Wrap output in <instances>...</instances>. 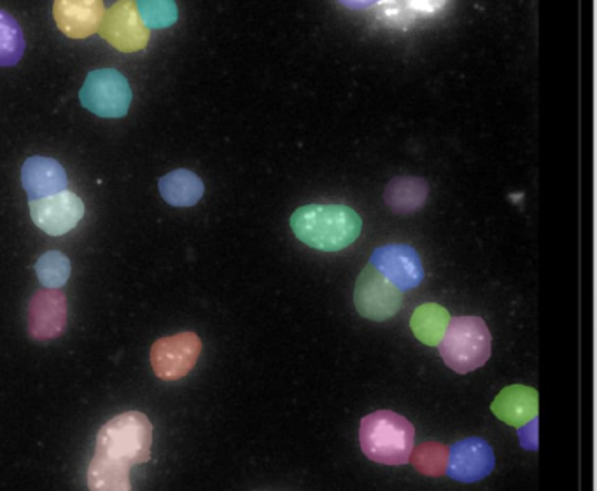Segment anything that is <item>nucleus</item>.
<instances>
[{
	"label": "nucleus",
	"instance_id": "nucleus-3",
	"mask_svg": "<svg viewBox=\"0 0 597 491\" xmlns=\"http://www.w3.org/2000/svg\"><path fill=\"white\" fill-rule=\"evenodd\" d=\"M153 444V426L150 418L139 411L118 415L100 429L95 454L121 463L139 466L150 460Z\"/></svg>",
	"mask_w": 597,
	"mask_h": 491
},
{
	"label": "nucleus",
	"instance_id": "nucleus-22",
	"mask_svg": "<svg viewBox=\"0 0 597 491\" xmlns=\"http://www.w3.org/2000/svg\"><path fill=\"white\" fill-rule=\"evenodd\" d=\"M408 462L424 475H444L447 472L448 448L442 442L427 441L412 450Z\"/></svg>",
	"mask_w": 597,
	"mask_h": 491
},
{
	"label": "nucleus",
	"instance_id": "nucleus-10",
	"mask_svg": "<svg viewBox=\"0 0 597 491\" xmlns=\"http://www.w3.org/2000/svg\"><path fill=\"white\" fill-rule=\"evenodd\" d=\"M370 265L399 290L415 289L424 280L423 260L408 245L378 247L372 254Z\"/></svg>",
	"mask_w": 597,
	"mask_h": 491
},
{
	"label": "nucleus",
	"instance_id": "nucleus-19",
	"mask_svg": "<svg viewBox=\"0 0 597 491\" xmlns=\"http://www.w3.org/2000/svg\"><path fill=\"white\" fill-rule=\"evenodd\" d=\"M451 323V315L444 306L426 303L412 315L411 327L415 338L427 347H438Z\"/></svg>",
	"mask_w": 597,
	"mask_h": 491
},
{
	"label": "nucleus",
	"instance_id": "nucleus-14",
	"mask_svg": "<svg viewBox=\"0 0 597 491\" xmlns=\"http://www.w3.org/2000/svg\"><path fill=\"white\" fill-rule=\"evenodd\" d=\"M451 0H387L375 6V20L394 30H408L444 13Z\"/></svg>",
	"mask_w": 597,
	"mask_h": 491
},
{
	"label": "nucleus",
	"instance_id": "nucleus-6",
	"mask_svg": "<svg viewBox=\"0 0 597 491\" xmlns=\"http://www.w3.org/2000/svg\"><path fill=\"white\" fill-rule=\"evenodd\" d=\"M354 305L362 317L382 323L398 314L403 294L387 278L382 277L374 266L368 265L357 278Z\"/></svg>",
	"mask_w": 597,
	"mask_h": 491
},
{
	"label": "nucleus",
	"instance_id": "nucleus-16",
	"mask_svg": "<svg viewBox=\"0 0 597 491\" xmlns=\"http://www.w3.org/2000/svg\"><path fill=\"white\" fill-rule=\"evenodd\" d=\"M493 413L515 429L529 426L538 418V392L524 385L503 388L494 399Z\"/></svg>",
	"mask_w": 597,
	"mask_h": 491
},
{
	"label": "nucleus",
	"instance_id": "nucleus-5",
	"mask_svg": "<svg viewBox=\"0 0 597 491\" xmlns=\"http://www.w3.org/2000/svg\"><path fill=\"white\" fill-rule=\"evenodd\" d=\"M79 100L84 109L99 117L120 120L129 114L132 104V90L129 81L114 69H100L88 74Z\"/></svg>",
	"mask_w": 597,
	"mask_h": 491
},
{
	"label": "nucleus",
	"instance_id": "nucleus-18",
	"mask_svg": "<svg viewBox=\"0 0 597 491\" xmlns=\"http://www.w3.org/2000/svg\"><path fill=\"white\" fill-rule=\"evenodd\" d=\"M429 196V186L421 177H394L387 184L384 200L396 214H414L421 211Z\"/></svg>",
	"mask_w": 597,
	"mask_h": 491
},
{
	"label": "nucleus",
	"instance_id": "nucleus-24",
	"mask_svg": "<svg viewBox=\"0 0 597 491\" xmlns=\"http://www.w3.org/2000/svg\"><path fill=\"white\" fill-rule=\"evenodd\" d=\"M139 17L148 29H169L179 18L174 0H135Z\"/></svg>",
	"mask_w": 597,
	"mask_h": 491
},
{
	"label": "nucleus",
	"instance_id": "nucleus-7",
	"mask_svg": "<svg viewBox=\"0 0 597 491\" xmlns=\"http://www.w3.org/2000/svg\"><path fill=\"white\" fill-rule=\"evenodd\" d=\"M202 351V341L195 333H179L158 339L151 348L154 375L165 381L181 380L195 368Z\"/></svg>",
	"mask_w": 597,
	"mask_h": 491
},
{
	"label": "nucleus",
	"instance_id": "nucleus-1",
	"mask_svg": "<svg viewBox=\"0 0 597 491\" xmlns=\"http://www.w3.org/2000/svg\"><path fill=\"white\" fill-rule=\"evenodd\" d=\"M291 229L308 247L323 253H338L362 235L363 221L345 205L312 203L291 215Z\"/></svg>",
	"mask_w": 597,
	"mask_h": 491
},
{
	"label": "nucleus",
	"instance_id": "nucleus-25",
	"mask_svg": "<svg viewBox=\"0 0 597 491\" xmlns=\"http://www.w3.org/2000/svg\"><path fill=\"white\" fill-rule=\"evenodd\" d=\"M344 8L353 9V11H362V9H372L375 6L384 4L387 0H338Z\"/></svg>",
	"mask_w": 597,
	"mask_h": 491
},
{
	"label": "nucleus",
	"instance_id": "nucleus-8",
	"mask_svg": "<svg viewBox=\"0 0 597 491\" xmlns=\"http://www.w3.org/2000/svg\"><path fill=\"white\" fill-rule=\"evenodd\" d=\"M100 35L121 53H138L150 42V29L139 17L135 0H120L102 18Z\"/></svg>",
	"mask_w": 597,
	"mask_h": 491
},
{
	"label": "nucleus",
	"instance_id": "nucleus-12",
	"mask_svg": "<svg viewBox=\"0 0 597 491\" xmlns=\"http://www.w3.org/2000/svg\"><path fill=\"white\" fill-rule=\"evenodd\" d=\"M67 326V298L62 290H41L30 299L29 335L38 341L59 338Z\"/></svg>",
	"mask_w": 597,
	"mask_h": 491
},
{
	"label": "nucleus",
	"instance_id": "nucleus-9",
	"mask_svg": "<svg viewBox=\"0 0 597 491\" xmlns=\"http://www.w3.org/2000/svg\"><path fill=\"white\" fill-rule=\"evenodd\" d=\"M84 203L71 191L30 202L32 223L50 236H63L83 219Z\"/></svg>",
	"mask_w": 597,
	"mask_h": 491
},
{
	"label": "nucleus",
	"instance_id": "nucleus-4",
	"mask_svg": "<svg viewBox=\"0 0 597 491\" xmlns=\"http://www.w3.org/2000/svg\"><path fill=\"white\" fill-rule=\"evenodd\" d=\"M489 327L480 317L454 318L448 323L444 338L438 342L442 359L459 375L482 368L490 357Z\"/></svg>",
	"mask_w": 597,
	"mask_h": 491
},
{
	"label": "nucleus",
	"instance_id": "nucleus-11",
	"mask_svg": "<svg viewBox=\"0 0 597 491\" xmlns=\"http://www.w3.org/2000/svg\"><path fill=\"white\" fill-rule=\"evenodd\" d=\"M496 459L489 442L480 438L459 441L448 450L447 472L445 474L459 483H477L494 471Z\"/></svg>",
	"mask_w": 597,
	"mask_h": 491
},
{
	"label": "nucleus",
	"instance_id": "nucleus-23",
	"mask_svg": "<svg viewBox=\"0 0 597 491\" xmlns=\"http://www.w3.org/2000/svg\"><path fill=\"white\" fill-rule=\"evenodd\" d=\"M71 272L69 257L63 256L62 253H57V250L42 254L39 257L38 265H36L39 282L48 289H59V287L65 285L69 277H71Z\"/></svg>",
	"mask_w": 597,
	"mask_h": 491
},
{
	"label": "nucleus",
	"instance_id": "nucleus-17",
	"mask_svg": "<svg viewBox=\"0 0 597 491\" xmlns=\"http://www.w3.org/2000/svg\"><path fill=\"white\" fill-rule=\"evenodd\" d=\"M160 194L172 207H193L204 196V182L190 170H174L158 182Z\"/></svg>",
	"mask_w": 597,
	"mask_h": 491
},
{
	"label": "nucleus",
	"instance_id": "nucleus-15",
	"mask_svg": "<svg viewBox=\"0 0 597 491\" xmlns=\"http://www.w3.org/2000/svg\"><path fill=\"white\" fill-rule=\"evenodd\" d=\"M21 182L32 200L48 198L67 190V174L63 166L51 157L33 156L21 168Z\"/></svg>",
	"mask_w": 597,
	"mask_h": 491
},
{
	"label": "nucleus",
	"instance_id": "nucleus-2",
	"mask_svg": "<svg viewBox=\"0 0 597 491\" xmlns=\"http://www.w3.org/2000/svg\"><path fill=\"white\" fill-rule=\"evenodd\" d=\"M415 429L407 418L393 411H377L363 418L360 442L370 460L384 466L408 463L414 450Z\"/></svg>",
	"mask_w": 597,
	"mask_h": 491
},
{
	"label": "nucleus",
	"instance_id": "nucleus-21",
	"mask_svg": "<svg viewBox=\"0 0 597 491\" xmlns=\"http://www.w3.org/2000/svg\"><path fill=\"white\" fill-rule=\"evenodd\" d=\"M26 53V38L20 23L0 9V67H13Z\"/></svg>",
	"mask_w": 597,
	"mask_h": 491
},
{
	"label": "nucleus",
	"instance_id": "nucleus-13",
	"mask_svg": "<svg viewBox=\"0 0 597 491\" xmlns=\"http://www.w3.org/2000/svg\"><path fill=\"white\" fill-rule=\"evenodd\" d=\"M53 17L67 38L87 39L102 25L104 0H54Z\"/></svg>",
	"mask_w": 597,
	"mask_h": 491
},
{
	"label": "nucleus",
	"instance_id": "nucleus-20",
	"mask_svg": "<svg viewBox=\"0 0 597 491\" xmlns=\"http://www.w3.org/2000/svg\"><path fill=\"white\" fill-rule=\"evenodd\" d=\"M88 488L92 491H132L130 467L112 462L100 454L88 467Z\"/></svg>",
	"mask_w": 597,
	"mask_h": 491
}]
</instances>
